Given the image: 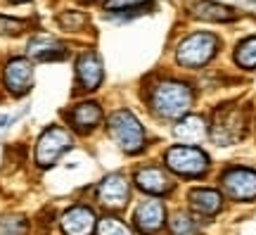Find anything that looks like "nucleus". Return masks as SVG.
Here are the masks:
<instances>
[{
	"mask_svg": "<svg viewBox=\"0 0 256 235\" xmlns=\"http://www.w3.org/2000/svg\"><path fill=\"white\" fill-rule=\"evenodd\" d=\"M166 226H168L171 235H200L197 216H192L190 211H183V209H176L174 214L166 218Z\"/></svg>",
	"mask_w": 256,
	"mask_h": 235,
	"instance_id": "19",
	"label": "nucleus"
},
{
	"mask_svg": "<svg viewBox=\"0 0 256 235\" xmlns=\"http://www.w3.org/2000/svg\"><path fill=\"white\" fill-rule=\"evenodd\" d=\"M247 136V109L228 102L220 105L209 121V138L216 145H235Z\"/></svg>",
	"mask_w": 256,
	"mask_h": 235,
	"instance_id": "3",
	"label": "nucleus"
},
{
	"mask_svg": "<svg viewBox=\"0 0 256 235\" xmlns=\"http://www.w3.org/2000/svg\"><path fill=\"white\" fill-rule=\"evenodd\" d=\"M22 31H24V22L12 17H0V34L2 36H17Z\"/></svg>",
	"mask_w": 256,
	"mask_h": 235,
	"instance_id": "25",
	"label": "nucleus"
},
{
	"mask_svg": "<svg viewBox=\"0 0 256 235\" xmlns=\"http://www.w3.org/2000/svg\"><path fill=\"white\" fill-rule=\"evenodd\" d=\"M2 86L10 95H24L34 86V67L26 57H12L2 69Z\"/></svg>",
	"mask_w": 256,
	"mask_h": 235,
	"instance_id": "12",
	"label": "nucleus"
},
{
	"mask_svg": "<svg viewBox=\"0 0 256 235\" xmlns=\"http://www.w3.org/2000/svg\"><path fill=\"white\" fill-rule=\"evenodd\" d=\"M152 0H104V10L110 12H126V10H138L145 8Z\"/></svg>",
	"mask_w": 256,
	"mask_h": 235,
	"instance_id": "24",
	"label": "nucleus"
},
{
	"mask_svg": "<svg viewBox=\"0 0 256 235\" xmlns=\"http://www.w3.org/2000/svg\"><path fill=\"white\" fill-rule=\"evenodd\" d=\"M190 15L202 19V22H232V19H238V12L232 8L214 3V0H197L190 8Z\"/></svg>",
	"mask_w": 256,
	"mask_h": 235,
	"instance_id": "18",
	"label": "nucleus"
},
{
	"mask_svg": "<svg viewBox=\"0 0 256 235\" xmlns=\"http://www.w3.org/2000/svg\"><path fill=\"white\" fill-rule=\"evenodd\" d=\"M12 3H26V0H12Z\"/></svg>",
	"mask_w": 256,
	"mask_h": 235,
	"instance_id": "27",
	"label": "nucleus"
},
{
	"mask_svg": "<svg viewBox=\"0 0 256 235\" xmlns=\"http://www.w3.org/2000/svg\"><path fill=\"white\" fill-rule=\"evenodd\" d=\"M102 79H104V69H102V60L98 57L95 50H86L78 55L76 60V86L86 93H92L100 88Z\"/></svg>",
	"mask_w": 256,
	"mask_h": 235,
	"instance_id": "14",
	"label": "nucleus"
},
{
	"mask_svg": "<svg viewBox=\"0 0 256 235\" xmlns=\"http://www.w3.org/2000/svg\"><path fill=\"white\" fill-rule=\"evenodd\" d=\"M133 183H136L138 190H142L147 195H154V197L168 195L176 185V181L166 171V166H159V164H142V166H138L136 173H133Z\"/></svg>",
	"mask_w": 256,
	"mask_h": 235,
	"instance_id": "10",
	"label": "nucleus"
},
{
	"mask_svg": "<svg viewBox=\"0 0 256 235\" xmlns=\"http://www.w3.org/2000/svg\"><path fill=\"white\" fill-rule=\"evenodd\" d=\"M102 117H104V112H102L100 102H95V100L76 102V105H72V107L64 112V119H66L69 128L76 131V133H81V136L92 133L102 124Z\"/></svg>",
	"mask_w": 256,
	"mask_h": 235,
	"instance_id": "11",
	"label": "nucleus"
},
{
	"mask_svg": "<svg viewBox=\"0 0 256 235\" xmlns=\"http://www.w3.org/2000/svg\"><path fill=\"white\" fill-rule=\"evenodd\" d=\"M28 221L22 214H2L0 216V235H26Z\"/></svg>",
	"mask_w": 256,
	"mask_h": 235,
	"instance_id": "21",
	"label": "nucleus"
},
{
	"mask_svg": "<svg viewBox=\"0 0 256 235\" xmlns=\"http://www.w3.org/2000/svg\"><path fill=\"white\" fill-rule=\"evenodd\" d=\"M166 204L164 199L159 197H150L142 199L133 211V226L138 228V233L142 235H159L166 226Z\"/></svg>",
	"mask_w": 256,
	"mask_h": 235,
	"instance_id": "9",
	"label": "nucleus"
},
{
	"mask_svg": "<svg viewBox=\"0 0 256 235\" xmlns=\"http://www.w3.org/2000/svg\"><path fill=\"white\" fill-rule=\"evenodd\" d=\"M147 102H150V112L156 119H168V121L176 119L178 121L190 112L192 102H194V91L185 81L164 79L150 88Z\"/></svg>",
	"mask_w": 256,
	"mask_h": 235,
	"instance_id": "1",
	"label": "nucleus"
},
{
	"mask_svg": "<svg viewBox=\"0 0 256 235\" xmlns=\"http://www.w3.org/2000/svg\"><path fill=\"white\" fill-rule=\"evenodd\" d=\"M95 202L110 211H119L130 202V181L124 173H110L95 185Z\"/></svg>",
	"mask_w": 256,
	"mask_h": 235,
	"instance_id": "8",
	"label": "nucleus"
},
{
	"mask_svg": "<svg viewBox=\"0 0 256 235\" xmlns=\"http://www.w3.org/2000/svg\"><path fill=\"white\" fill-rule=\"evenodd\" d=\"M98 226V214L88 204H72L60 216V228L64 235H92Z\"/></svg>",
	"mask_w": 256,
	"mask_h": 235,
	"instance_id": "13",
	"label": "nucleus"
},
{
	"mask_svg": "<svg viewBox=\"0 0 256 235\" xmlns=\"http://www.w3.org/2000/svg\"><path fill=\"white\" fill-rule=\"evenodd\" d=\"M8 121H10L8 117H0V126H8Z\"/></svg>",
	"mask_w": 256,
	"mask_h": 235,
	"instance_id": "26",
	"label": "nucleus"
},
{
	"mask_svg": "<svg viewBox=\"0 0 256 235\" xmlns=\"http://www.w3.org/2000/svg\"><path fill=\"white\" fill-rule=\"evenodd\" d=\"M235 62L242 69H256V36L240 43L235 50Z\"/></svg>",
	"mask_w": 256,
	"mask_h": 235,
	"instance_id": "22",
	"label": "nucleus"
},
{
	"mask_svg": "<svg viewBox=\"0 0 256 235\" xmlns=\"http://www.w3.org/2000/svg\"><path fill=\"white\" fill-rule=\"evenodd\" d=\"M223 195L232 202H254L256 199V171L247 166H228L220 173Z\"/></svg>",
	"mask_w": 256,
	"mask_h": 235,
	"instance_id": "7",
	"label": "nucleus"
},
{
	"mask_svg": "<svg viewBox=\"0 0 256 235\" xmlns=\"http://www.w3.org/2000/svg\"><path fill=\"white\" fill-rule=\"evenodd\" d=\"M95 235H133L130 226L126 221H121L114 214H104L102 218H98V226H95Z\"/></svg>",
	"mask_w": 256,
	"mask_h": 235,
	"instance_id": "20",
	"label": "nucleus"
},
{
	"mask_svg": "<svg viewBox=\"0 0 256 235\" xmlns=\"http://www.w3.org/2000/svg\"><path fill=\"white\" fill-rule=\"evenodd\" d=\"M216 53H218V38L214 34L200 31V34H192L178 43L176 62L185 69H202L204 64H209L214 60Z\"/></svg>",
	"mask_w": 256,
	"mask_h": 235,
	"instance_id": "5",
	"label": "nucleus"
},
{
	"mask_svg": "<svg viewBox=\"0 0 256 235\" xmlns=\"http://www.w3.org/2000/svg\"><path fill=\"white\" fill-rule=\"evenodd\" d=\"M26 55L38 60V62H52V60H62L66 55V48L55 36H50V34H38V36H34L28 41Z\"/></svg>",
	"mask_w": 256,
	"mask_h": 235,
	"instance_id": "17",
	"label": "nucleus"
},
{
	"mask_svg": "<svg viewBox=\"0 0 256 235\" xmlns=\"http://www.w3.org/2000/svg\"><path fill=\"white\" fill-rule=\"evenodd\" d=\"M174 136L178 145H197L204 143V138L209 136V124L206 119L200 114H185L183 119H178L174 126Z\"/></svg>",
	"mask_w": 256,
	"mask_h": 235,
	"instance_id": "15",
	"label": "nucleus"
},
{
	"mask_svg": "<svg viewBox=\"0 0 256 235\" xmlns=\"http://www.w3.org/2000/svg\"><path fill=\"white\" fill-rule=\"evenodd\" d=\"M57 22H60V27L66 29V31H78V29H83V24L88 22V17H86L83 12H78V10H66V12H62V15L57 17Z\"/></svg>",
	"mask_w": 256,
	"mask_h": 235,
	"instance_id": "23",
	"label": "nucleus"
},
{
	"mask_svg": "<svg viewBox=\"0 0 256 235\" xmlns=\"http://www.w3.org/2000/svg\"><path fill=\"white\" fill-rule=\"evenodd\" d=\"M72 145L74 136L66 126H60V124L48 126L36 140V150H34L36 166L38 169H50L66 150H72Z\"/></svg>",
	"mask_w": 256,
	"mask_h": 235,
	"instance_id": "6",
	"label": "nucleus"
},
{
	"mask_svg": "<svg viewBox=\"0 0 256 235\" xmlns=\"http://www.w3.org/2000/svg\"><path fill=\"white\" fill-rule=\"evenodd\" d=\"M164 166L178 178H202L211 169L209 154L194 145H171L164 152Z\"/></svg>",
	"mask_w": 256,
	"mask_h": 235,
	"instance_id": "4",
	"label": "nucleus"
},
{
	"mask_svg": "<svg viewBox=\"0 0 256 235\" xmlns=\"http://www.w3.org/2000/svg\"><path fill=\"white\" fill-rule=\"evenodd\" d=\"M107 133L126 154H140L147 147V131L130 109L121 107L107 119Z\"/></svg>",
	"mask_w": 256,
	"mask_h": 235,
	"instance_id": "2",
	"label": "nucleus"
},
{
	"mask_svg": "<svg viewBox=\"0 0 256 235\" xmlns=\"http://www.w3.org/2000/svg\"><path fill=\"white\" fill-rule=\"evenodd\" d=\"M188 202L190 209L194 211V216H216L223 209V192L214 188H194L188 192Z\"/></svg>",
	"mask_w": 256,
	"mask_h": 235,
	"instance_id": "16",
	"label": "nucleus"
}]
</instances>
